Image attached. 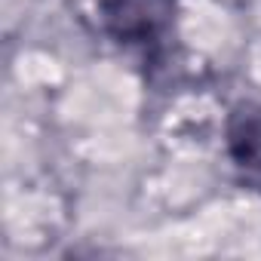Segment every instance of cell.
I'll return each mask as SVG.
<instances>
[{
  "instance_id": "1",
  "label": "cell",
  "mask_w": 261,
  "mask_h": 261,
  "mask_svg": "<svg viewBox=\"0 0 261 261\" xmlns=\"http://www.w3.org/2000/svg\"><path fill=\"white\" fill-rule=\"evenodd\" d=\"M98 19L114 43L148 49L169 34L175 0H98Z\"/></svg>"
},
{
  "instance_id": "2",
  "label": "cell",
  "mask_w": 261,
  "mask_h": 261,
  "mask_svg": "<svg viewBox=\"0 0 261 261\" xmlns=\"http://www.w3.org/2000/svg\"><path fill=\"white\" fill-rule=\"evenodd\" d=\"M224 145L240 169L261 175V101H243L230 111L224 126Z\"/></svg>"
}]
</instances>
